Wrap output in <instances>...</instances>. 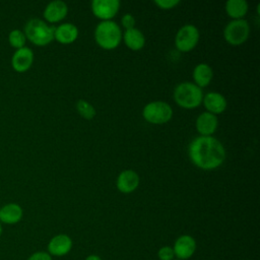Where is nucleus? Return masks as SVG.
<instances>
[{"label":"nucleus","instance_id":"f3484780","mask_svg":"<svg viewBox=\"0 0 260 260\" xmlns=\"http://www.w3.org/2000/svg\"><path fill=\"white\" fill-rule=\"evenodd\" d=\"M78 38V28L75 24L65 22L55 27L54 39L63 45H68L76 41Z\"/></svg>","mask_w":260,"mask_h":260},{"label":"nucleus","instance_id":"6e6552de","mask_svg":"<svg viewBox=\"0 0 260 260\" xmlns=\"http://www.w3.org/2000/svg\"><path fill=\"white\" fill-rule=\"evenodd\" d=\"M120 9L119 0H93L91 2V11L93 15L104 20H111Z\"/></svg>","mask_w":260,"mask_h":260},{"label":"nucleus","instance_id":"cd10ccee","mask_svg":"<svg viewBox=\"0 0 260 260\" xmlns=\"http://www.w3.org/2000/svg\"><path fill=\"white\" fill-rule=\"evenodd\" d=\"M2 231H3V229H2V223L0 222V237H1V235H2Z\"/></svg>","mask_w":260,"mask_h":260},{"label":"nucleus","instance_id":"9b49d317","mask_svg":"<svg viewBox=\"0 0 260 260\" xmlns=\"http://www.w3.org/2000/svg\"><path fill=\"white\" fill-rule=\"evenodd\" d=\"M34 63V52L28 47L17 49L11 58L12 68L19 73L27 71Z\"/></svg>","mask_w":260,"mask_h":260},{"label":"nucleus","instance_id":"2eb2a0df","mask_svg":"<svg viewBox=\"0 0 260 260\" xmlns=\"http://www.w3.org/2000/svg\"><path fill=\"white\" fill-rule=\"evenodd\" d=\"M196 129L201 136H212L218 126L217 117L209 112L201 113L195 122Z\"/></svg>","mask_w":260,"mask_h":260},{"label":"nucleus","instance_id":"39448f33","mask_svg":"<svg viewBox=\"0 0 260 260\" xmlns=\"http://www.w3.org/2000/svg\"><path fill=\"white\" fill-rule=\"evenodd\" d=\"M142 116L148 123L160 125L172 119L173 109L167 102L153 101L143 107Z\"/></svg>","mask_w":260,"mask_h":260},{"label":"nucleus","instance_id":"423d86ee","mask_svg":"<svg viewBox=\"0 0 260 260\" xmlns=\"http://www.w3.org/2000/svg\"><path fill=\"white\" fill-rule=\"evenodd\" d=\"M250 35V24L244 19L231 20L223 29V38L226 43L233 46H239L244 44Z\"/></svg>","mask_w":260,"mask_h":260},{"label":"nucleus","instance_id":"dca6fc26","mask_svg":"<svg viewBox=\"0 0 260 260\" xmlns=\"http://www.w3.org/2000/svg\"><path fill=\"white\" fill-rule=\"evenodd\" d=\"M23 216L22 207L17 203H7L0 207V222L4 224H16Z\"/></svg>","mask_w":260,"mask_h":260},{"label":"nucleus","instance_id":"f257e3e1","mask_svg":"<svg viewBox=\"0 0 260 260\" xmlns=\"http://www.w3.org/2000/svg\"><path fill=\"white\" fill-rule=\"evenodd\" d=\"M189 158L194 166L208 171L220 167L225 159L223 144L213 136H198L188 146Z\"/></svg>","mask_w":260,"mask_h":260},{"label":"nucleus","instance_id":"4be33fe9","mask_svg":"<svg viewBox=\"0 0 260 260\" xmlns=\"http://www.w3.org/2000/svg\"><path fill=\"white\" fill-rule=\"evenodd\" d=\"M8 42L11 47L17 50L25 47L26 38L24 32L21 31L20 29H12L8 35Z\"/></svg>","mask_w":260,"mask_h":260},{"label":"nucleus","instance_id":"20e7f679","mask_svg":"<svg viewBox=\"0 0 260 260\" xmlns=\"http://www.w3.org/2000/svg\"><path fill=\"white\" fill-rule=\"evenodd\" d=\"M55 27L40 18H31L24 25L26 40L36 46H46L54 40Z\"/></svg>","mask_w":260,"mask_h":260},{"label":"nucleus","instance_id":"b1692460","mask_svg":"<svg viewBox=\"0 0 260 260\" xmlns=\"http://www.w3.org/2000/svg\"><path fill=\"white\" fill-rule=\"evenodd\" d=\"M121 24L126 29L135 27V18L131 13H125L121 18Z\"/></svg>","mask_w":260,"mask_h":260},{"label":"nucleus","instance_id":"c85d7f7f","mask_svg":"<svg viewBox=\"0 0 260 260\" xmlns=\"http://www.w3.org/2000/svg\"><path fill=\"white\" fill-rule=\"evenodd\" d=\"M174 260H180V259H174Z\"/></svg>","mask_w":260,"mask_h":260},{"label":"nucleus","instance_id":"ddd939ff","mask_svg":"<svg viewBox=\"0 0 260 260\" xmlns=\"http://www.w3.org/2000/svg\"><path fill=\"white\" fill-rule=\"evenodd\" d=\"M202 103L207 110L206 112H209L215 116L223 113L228 107V101L224 95L216 91H209L204 94Z\"/></svg>","mask_w":260,"mask_h":260},{"label":"nucleus","instance_id":"1a4fd4ad","mask_svg":"<svg viewBox=\"0 0 260 260\" xmlns=\"http://www.w3.org/2000/svg\"><path fill=\"white\" fill-rule=\"evenodd\" d=\"M173 250L176 259L188 260L196 251V241L190 235H182L176 239Z\"/></svg>","mask_w":260,"mask_h":260},{"label":"nucleus","instance_id":"f03ea898","mask_svg":"<svg viewBox=\"0 0 260 260\" xmlns=\"http://www.w3.org/2000/svg\"><path fill=\"white\" fill-rule=\"evenodd\" d=\"M122 30L113 20L101 21L94 29L95 43L105 50L116 49L122 41Z\"/></svg>","mask_w":260,"mask_h":260},{"label":"nucleus","instance_id":"6ab92c4d","mask_svg":"<svg viewBox=\"0 0 260 260\" xmlns=\"http://www.w3.org/2000/svg\"><path fill=\"white\" fill-rule=\"evenodd\" d=\"M122 39L125 45L132 51H139L145 45V37L143 32L136 27L126 29L122 35Z\"/></svg>","mask_w":260,"mask_h":260},{"label":"nucleus","instance_id":"412c9836","mask_svg":"<svg viewBox=\"0 0 260 260\" xmlns=\"http://www.w3.org/2000/svg\"><path fill=\"white\" fill-rule=\"evenodd\" d=\"M76 110L81 117H83L84 119H87V120L93 119L96 115V111H95L94 107L89 102H87L85 100L77 101Z\"/></svg>","mask_w":260,"mask_h":260},{"label":"nucleus","instance_id":"7ed1b4c3","mask_svg":"<svg viewBox=\"0 0 260 260\" xmlns=\"http://www.w3.org/2000/svg\"><path fill=\"white\" fill-rule=\"evenodd\" d=\"M174 100L178 106L184 109H195L202 104L203 91L194 82L183 81L174 89Z\"/></svg>","mask_w":260,"mask_h":260},{"label":"nucleus","instance_id":"393cba45","mask_svg":"<svg viewBox=\"0 0 260 260\" xmlns=\"http://www.w3.org/2000/svg\"><path fill=\"white\" fill-rule=\"evenodd\" d=\"M153 3L161 9H172L175 6H177L180 3V1L179 0H154Z\"/></svg>","mask_w":260,"mask_h":260},{"label":"nucleus","instance_id":"0eeeda50","mask_svg":"<svg viewBox=\"0 0 260 260\" xmlns=\"http://www.w3.org/2000/svg\"><path fill=\"white\" fill-rule=\"evenodd\" d=\"M200 34L198 28L191 23L179 28L175 37V46L181 52H190L198 44Z\"/></svg>","mask_w":260,"mask_h":260},{"label":"nucleus","instance_id":"aec40b11","mask_svg":"<svg viewBox=\"0 0 260 260\" xmlns=\"http://www.w3.org/2000/svg\"><path fill=\"white\" fill-rule=\"evenodd\" d=\"M248 8V2L245 0H228L225 2V11L233 19L244 18Z\"/></svg>","mask_w":260,"mask_h":260},{"label":"nucleus","instance_id":"9d476101","mask_svg":"<svg viewBox=\"0 0 260 260\" xmlns=\"http://www.w3.org/2000/svg\"><path fill=\"white\" fill-rule=\"evenodd\" d=\"M72 245V240L68 235L58 234L49 241L47 246V252L51 256L62 257L67 255L71 251Z\"/></svg>","mask_w":260,"mask_h":260},{"label":"nucleus","instance_id":"4468645a","mask_svg":"<svg viewBox=\"0 0 260 260\" xmlns=\"http://www.w3.org/2000/svg\"><path fill=\"white\" fill-rule=\"evenodd\" d=\"M68 13V6L64 1L54 0L51 1L44 9V18L50 22L55 23L66 17Z\"/></svg>","mask_w":260,"mask_h":260},{"label":"nucleus","instance_id":"5701e85b","mask_svg":"<svg viewBox=\"0 0 260 260\" xmlns=\"http://www.w3.org/2000/svg\"><path fill=\"white\" fill-rule=\"evenodd\" d=\"M157 257L159 260H174L175 253L173 247L171 246H162L157 251Z\"/></svg>","mask_w":260,"mask_h":260},{"label":"nucleus","instance_id":"f8f14e48","mask_svg":"<svg viewBox=\"0 0 260 260\" xmlns=\"http://www.w3.org/2000/svg\"><path fill=\"white\" fill-rule=\"evenodd\" d=\"M139 176L133 170H124L117 177L116 186L122 193H131L139 186Z\"/></svg>","mask_w":260,"mask_h":260},{"label":"nucleus","instance_id":"bb28decb","mask_svg":"<svg viewBox=\"0 0 260 260\" xmlns=\"http://www.w3.org/2000/svg\"><path fill=\"white\" fill-rule=\"evenodd\" d=\"M84 260H103V259L95 254H91V255H88Z\"/></svg>","mask_w":260,"mask_h":260},{"label":"nucleus","instance_id":"a211bd4d","mask_svg":"<svg viewBox=\"0 0 260 260\" xmlns=\"http://www.w3.org/2000/svg\"><path fill=\"white\" fill-rule=\"evenodd\" d=\"M192 77L194 83L200 88L207 86L213 77V70L207 63H199L193 69Z\"/></svg>","mask_w":260,"mask_h":260},{"label":"nucleus","instance_id":"a878e982","mask_svg":"<svg viewBox=\"0 0 260 260\" xmlns=\"http://www.w3.org/2000/svg\"><path fill=\"white\" fill-rule=\"evenodd\" d=\"M26 260H53L52 256L45 251H37L30 254Z\"/></svg>","mask_w":260,"mask_h":260}]
</instances>
